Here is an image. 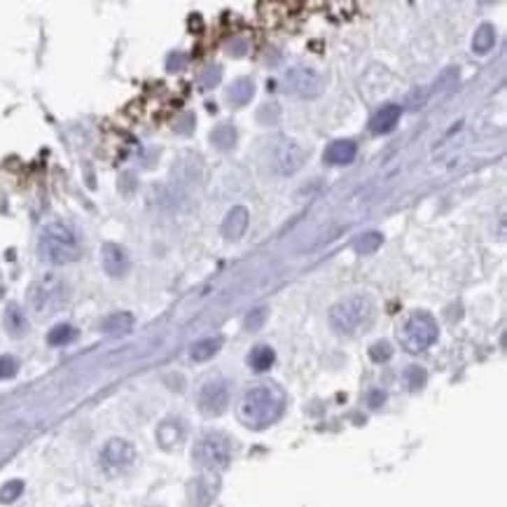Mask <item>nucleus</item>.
<instances>
[{
	"mask_svg": "<svg viewBox=\"0 0 507 507\" xmlns=\"http://www.w3.org/2000/svg\"><path fill=\"white\" fill-rule=\"evenodd\" d=\"M210 141L217 150H231L236 143V129L231 124H220L215 127V131L210 134Z\"/></svg>",
	"mask_w": 507,
	"mask_h": 507,
	"instance_id": "obj_24",
	"label": "nucleus"
},
{
	"mask_svg": "<svg viewBox=\"0 0 507 507\" xmlns=\"http://www.w3.org/2000/svg\"><path fill=\"white\" fill-rule=\"evenodd\" d=\"M252 96H255V85H252V80H248V78L236 80L234 85L227 89V99L234 106H245Z\"/></svg>",
	"mask_w": 507,
	"mask_h": 507,
	"instance_id": "obj_20",
	"label": "nucleus"
},
{
	"mask_svg": "<svg viewBox=\"0 0 507 507\" xmlns=\"http://www.w3.org/2000/svg\"><path fill=\"white\" fill-rule=\"evenodd\" d=\"M38 252L50 264H71L80 257V238L64 222H50L40 231Z\"/></svg>",
	"mask_w": 507,
	"mask_h": 507,
	"instance_id": "obj_3",
	"label": "nucleus"
},
{
	"mask_svg": "<svg viewBox=\"0 0 507 507\" xmlns=\"http://www.w3.org/2000/svg\"><path fill=\"white\" fill-rule=\"evenodd\" d=\"M440 337L437 320L428 311H416L407 318L400 330V344L407 353H421L430 348Z\"/></svg>",
	"mask_w": 507,
	"mask_h": 507,
	"instance_id": "obj_5",
	"label": "nucleus"
},
{
	"mask_svg": "<svg viewBox=\"0 0 507 507\" xmlns=\"http://www.w3.org/2000/svg\"><path fill=\"white\" fill-rule=\"evenodd\" d=\"M134 313L129 311H117V313H110L103 323H101V330L106 334H110V337H122V334H129L134 330Z\"/></svg>",
	"mask_w": 507,
	"mask_h": 507,
	"instance_id": "obj_15",
	"label": "nucleus"
},
{
	"mask_svg": "<svg viewBox=\"0 0 507 507\" xmlns=\"http://www.w3.org/2000/svg\"><path fill=\"white\" fill-rule=\"evenodd\" d=\"M101 264H103V271L108 276L122 278L131 269V257L120 243H103L101 245Z\"/></svg>",
	"mask_w": 507,
	"mask_h": 507,
	"instance_id": "obj_11",
	"label": "nucleus"
},
{
	"mask_svg": "<svg viewBox=\"0 0 507 507\" xmlns=\"http://www.w3.org/2000/svg\"><path fill=\"white\" fill-rule=\"evenodd\" d=\"M285 85L287 92L299 96V99H313L323 92V75H320L316 68L309 66H297L290 68L285 75Z\"/></svg>",
	"mask_w": 507,
	"mask_h": 507,
	"instance_id": "obj_9",
	"label": "nucleus"
},
{
	"mask_svg": "<svg viewBox=\"0 0 507 507\" xmlns=\"http://www.w3.org/2000/svg\"><path fill=\"white\" fill-rule=\"evenodd\" d=\"M285 409V393L276 383H259L245 390L238 402V419L252 430H264L280 419Z\"/></svg>",
	"mask_w": 507,
	"mask_h": 507,
	"instance_id": "obj_1",
	"label": "nucleus"
},
{
	"mask_svg": "<svg viewBox=\"0 0 507 507\" xmlns=\"http://www.w3.org/2000/svg\"><path fill=\"white\" fill-rule=\"evenodd\" d=\"M29 306L38 316H50V313L59 311L68 299V287L59 276L54 273H45L38 280H33L29 287Z\"/></svg>",
	"mask_w": 507,
	"mask_h": 507,
	"instance_id": "obj_4",
	"label": "nucleus"
},
{
	"mask_svg": "<svg viewBox=\"0 0 507 507\" xmlns=\"http://www.w3.org/2000/svg\"><path fill=\"white\" fill-rule=\"evenodd\" d=\"M136 461V449L129 440H122V437H113L110 442L101 449V468H103L108 475H120V472H127Z\"/></svg>",
	"mask_w": 507,
	"mask_h": 507,
	"instance_id": "obj_8",
	"label": "nucleus"
},
{
	"mask_svg": "<svg viewBox=\"0 0 507 507\" xmlns=\"http://www.w3.org/2000/svg\"><path fill=\"white\" fill-rule=\"evenodd\" d=\"M264 320H266V309H255L245 316L243 325H245V330H259V327L264 325Z\"/></svg>",
	"mask_w": 507,
	"mask_h": 507,
	"instance_id": "obj_30",
	"label": "nucleus"
},
{
	"mask_svg": "<svg viewBox=\"0 0 507 507\" xmlns=\"http://www.w3.org/2000/svg\"><path fill=\"white\" fill-rule=\"evenodd\" d=\"M192 458L201 470L208 472H220L229 465L231 461V442L227 435L222 433H206L199 437Z\"/></svg>",
	"mask_w": 507,
	"mask_h": 507,
	"instance_id": "obj_6",
	"label": "nucleus"
},
{
	"mask_svg": "<svg viewBox=\"0 0 507 507\" xmlns=\"http://www.w3.org/2000/svg\"><path fill=\"white\" fill-rule=\"evenodd\" d=\"M404 381H407V386L412 390H419L423 383H426V369L421 367H409L407 372H404Z\"/></svg>",
	"mask_w": 507,
	"mask_h": 507,
	"instance_id": "obj_28",
	"label": "nucleus"
},
{
	"mask_svg": "<svg viewBox=\"0 0 507 507\" xmlns=\"http://www.w3.org/2000/svg\"><path fill=\"white\" fill-rule=\"evenodd\" d=\"M5 330H8L12 337H24L26 330H29V318H26V313L19 309L17 304H10L8 309H5Z\"/></svg>",
	"mask_w": 507,
	"mask_h": 507,
	"instance_id": "obj_17",
	"label": "nucleus"
},
{
	"mask_svg": "<svg viewBox=\"0 0 507 507\" xmlns=\"http://www.w3.org/2000/svg\"><path fill=\"white\" fill-rule=\"evenodd\" d=\"M220 346H222V339L220 337L201 339V341H197V344H192L190 358L194 360V362H206V360L213 358L217 351H220Z\"/></svg>",
	"mask_w": 507,
	"mask_h": 507,
	"instance_id": "obj_19",
	"label": "nucleus"
},
{
	"mask_svg": "<svg viewBox=\"0 0 507 507\" xmlns=\"http://www.w3.org/2000/svg\"><path fill=\"white\" fill-rule=\"evenodd\" d=\"M493 45H496V29L491 24H482L472 38V50L477 54H486L493 50Z\"/></svg>",
	"mask_w": 507,
	"mask_h": 507,
	"instance_id": "obj_21",
	"label": "nucleus"
},
{
	"mask_svg": "<svg viewBox=\"0 0 507 507\" xmlns=\"http://www.w3.org/2000/svg\"><path fill=\"white\" fill-rule=\"evenodd\" d=\"M273 362H276V353H273V348L266 344L255 346L248 355V365H250V369H255V372H266V369H271Z\"/></svg>",
	"mask_w": 507,
	"mask_h": 507,
	"instance_id": "obj_18",
	"label": "nucleus"
},
{
	"mask_svg": "<svg viewBox=\"0 0 507 507\" xmlns=\"http://www.w3.org/2000/svg\"><path fill=\"white\" fill-rule=\"evenodd\" d=\"M220 78H222V68L220 66H208L206 71L199 75V82H201L203 89H213L217 82H220Z\"/></svg>",
	"mask_w": 507,
	"mask_h": 507,
	"instance_id": "obj_26",
	"label": "nucleus"
},
{
	"mask_svg": "<svg viewBox=\"0 0 507 507\" xmlns=\"http://www.w3.org/2000/svg\"><path fill=\"white\" fill-rule=\"evenodd\" d=\"M78 339V330H75L73 325L68 323H61V325H54L50 334H47V344L50 346H66L71 344V341Z\"/></svg>",
	"mask_w": 507,
	"mask_h": 507,
	"instance_id": "obj_22",
	"label": "nucleus"
},
{
	"mask_svg": "<svg viewBox=\"0 0 507 507\" xmlns=\"http://www.w3.org/2000/svg\"><path fill=\"white\" fill-rule=\"evenodd\" d=\"M304 164V150L294 141H280L273 148V166L280 176H292L297 173Z\"/></svg>",
	"mask_w": 507,
	"mask_h": 507,
	"instance_id": "obj_10",
	"label": "nucleus"
},
{
	"mask_svg": "<svg viewBox=\"0 0 507 507\" xmlns=\"http://www.w3.org/2000/svg\"><path fill=\"white\" fill-rule=\"evenodd\" d=\"M374 313L376 306L369 294H351L330 309V327L339 337H355L372 325Z\"/></svg>",
	"mask_w": 507,
	"mask_h": 507,
	"instance_id": "obj_2",
	"label": "nucleus"
},
{
	"mask_svg": "<svg viewBox=\"0 0 507 507\" xmlns=\"http://www.w3.org/2000/svg\"><path fill=\"white\" fill-rule=\"evenodd\" d=\"M390 355H393V348H390L388 341H376V344H372V348H369V358L374 362H386V360H390Z\"/></svg>",
	"mask_w": 507,
	"mask_h": 507,
	"instance_id": "obj_29",
	"label": "nucleus"
},
{
	"mask_svg": "<svg viewBox=\"0 0 507 507\" xmlns=\"http://www.w3.org/2000/svg\"><path fill=\"white\" fill-rule=\"evenodd\" d=\"M22 493H24V482L22 479H12V482L3 484V489H0V503L3 505L15 503L17 498H22Z\"/></svg>",
	"mask_w": 507,
	"mask_h": 507,
	"instance_id": "obj_25",
	"label": "nucleus"
},
{
	"mask_svg": "<svg viewBox=\"0 0 507 507\" xmlns=\"http://www.w3.org/2000/svg\"><path fill=\"white\" fill-rule=\"evenodd\" d=\"M248 222H250L248 208L234 206L227 213V217H224V222H222V234H224V238H227V241H238V238L245 234V229H248Z\"/></svg>",
	"mask_w": 507,
	"mask_h": 507,
	"instance_id": "obj_13",
	"label": "nucleus"
},
{
	"mask_svg": "<svg viewBox=\"0 0 507 507\" xmlns=\"http://www.w3.org/2000/svg\"><path fill=\"white\" fill-rule=\"evenodd\" d=\"M400 117H402V108L400 106H395V103L383 106L381 110H376L372 115V120H369V131H372L374 136L390 134L397 127Z\"/></svg>",
	"mask_w": 507,
	"mask_h": 507,
	"instance_id": "obj_12",
	"label": "nucleus"
},
{
	"mask_svg": "<svg viewBox=\"0 0 507 507\" xmlns=\"http://www.w3.org/2000/svg\"><path fill=\"white\" fill-rule=\"evenodd\" d=\"M183 440H185V428H183V423L176 419L164 421L159 430H157V442H159L164 449H176Z\"/></svg>",
	"mask_w": 507,
	"mask_h": 507,
	"instance_id": "obj_16",
	"label": "nucleus"
},
{
	"mask_svg": "<svg viewBox=\"0 0 507 507\" xmlns=\"http://www.w3.org/2000/svg\"><path fill=\"white\" fill-rule=\"evenodd\" d=\"M381 243H383V236L379 231H367V234H360L355 238L353 248H355V252H360V255H372V252L381 248Z\"/></svg>",
	"mask_w": 507,
	"mask_h": 507,
	"instance_id": "obj_23",
	"label": "nucleus"
},
{
	"mask_svg": "<svg viewBox=\"0 0 507 507\" xmlns=\"http://www.w3.org/2000/svg\"><path fill=\"white\" fill-rule=\"evenodd\" d=\"M185 64H187V57H185V54H171V57H169V71H183V68H185Z\"/></svg>",
	"mask_w": 507,
	"mask_h": 507,
	"instance_id": "obj_31",
	"label": "nucleus"
},
{
	"mask_svg": "<svg viewBox=\"0 0 507 507\" xmlns=\"http://www.w3.org/2000/svg\"><path fill=\"white\" fill-rule=\"evenodd\" d=\"M231 400V388L229 383L224 379H213L206 381L201 386L197 395V404H199V412L203 416H220L227 412Z\"/></svg>",
	"mask_w": 507,
	"mask_h": 507,
	"instance_id": "obj_7",
	"label": "nucleus"
},
{
	"mask_svg": "<svg viewBox=\"0 0 507 507\" xmlns=\"http://www.w3.org/2000/svg\"><path fill=\"white\" fill-rule=\"evenodd\" d=\"M19 372V360L15 355H0V379H12Z\"/></svg>",
	"mask_w": 507,
	"mask_h": 507,
	"instance_id": "obj_27",
	"label": "nucleus"
},
{
	"mask_svg": "<svg viewBox=\"0 0 507 507\" xmlns=\"http://www.w3.org/2000/svg\"><path fill=\"white\" fill-rule=\"evenodd\" d=\"M358 155V145L353 141H334L330 148L325 150V162L327 164H337V166H344V164H351Z\"/></svg>",
	"mask_w": 507,
	"mask_h": 507,
	"instance_id": "obj_14",
	"label": "nucleus"
}]
</instances>
